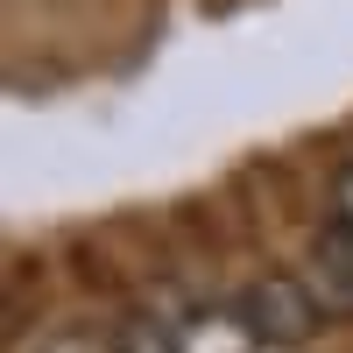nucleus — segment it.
I'll list each match as a JSON object with an SVG mask.
<instances>
[{"label":"nucleus","mask_w":353,"mask_h":353,"mask_svg":"<svg viewBox=\"0 0 353 353\" xmlns=\"http://www.w3.org/2000/svg\"><path fill=\"white\" fill-rule=\"evenodd\" d=\"M233 311H241V325L254 332V346H304L318 332V318H325L318 290L297 283V276H254Z\"/></svg>","instance_id":"1"},{"label":"nucleus","mask_w":353,"mask_h":353,"mask_svg":"<svg viewBox=\"0 0 353 353\" xmlns=\"http://www.w3.org/2000/svg\"><path fill=\"white\" fill-rule=\"evenodd\" d=\"M311 269H318V304L332 311H353V226L325 219L311 241Z\"/></svg>","instance_id":"2"},{"label":"nucleus","mask_w":353,"mask_h":353,"mask_svg":"<svg viewBox=\"0 0 353 353\" xmlns=\"http://www.w3.org/2000/svg\"><path fill=\"white\" fill-rule=\"evenodd\" d=\"M176 353H254V332L241 325V311H205L198 325L176 339Z\"/></svg>","instance_id":"3"},{"label":"nucleus","mask_w":353,"mask_h":353,"mask_svg":"<svg viewBox=\"0 0 353 353\" xmlns=\"http://www.w3.org/2000/svg\"><path fill=\"white\" fill-rule=\"evenodd\" d=\"M36 353H121V339L99 332V325H64V332H50Z\"/></svg>","instance_id":"4"},{"label":"nucleus","mask_w":353,"mask_h":353,"mask_svg":"<svg viewBox=\"0 0 353 353\" xmlns=\"http://www.w3.org/2000/svg\"><path fill=\"white\" fill-rule=\"evenodd\" d=\"M121 353H176V339L156 325V318H134V325L121 332Z\"/></svg>","instance_id":"5"},{"label":"nucleus","mask_w":353,"mask_h":353,"mask_svg":"<svg viewBox=\"0 0 353 353\" xmlns=\"http://www.w3.org/2000/svg\"><path fill=\"white\" fill-rule=\"evenodd\" d=\"M332 219H339V226H353V170H339V176H332Z\"/></svg>","instance_id":"6"}]
</instances>
